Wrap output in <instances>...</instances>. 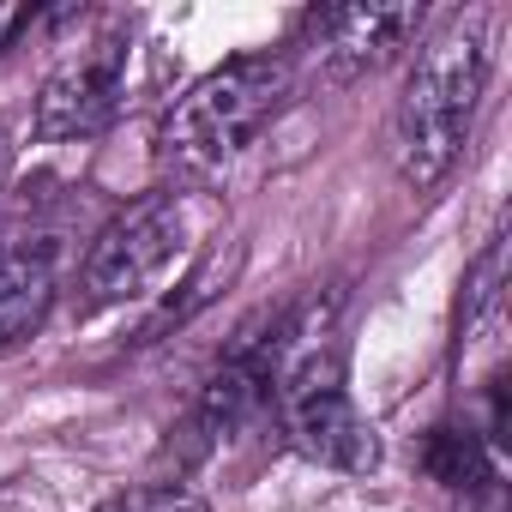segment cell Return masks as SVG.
Returning a JSON list of instances; mask_svg holds the SVG:
<instances>
[{
    "label": "cell",
    "mask_w": 512,
    "mask_h": 512,
    "mask_svg": "<svg viewBox=\"0 0 512 512\" xmlns=\"http://www.w3.org/2000/svg\"><path fill=\"white\" fill-rule=\"evenodd\" d=\"M290 61L284 55H241L205 73L187 97L169 103L157 121V157L181 175L229 163L241 145L260 139V127L290 103Z\"/></svg>",
    "instance_id": "3957f363"
},
{
    "label": "cell",
    "mask_w": 512,
    "mask_h": 512,
    "mask_svg": "<svg viewBox=\"0 0 512 512\" xmlns=\"http://www.w3.org/2000/svg\"><path fill=\"white\" fill-rule=\"evenodd\" d=\"M494 73V43H488V13L470 7L458 13L410 67L404 97L392 109V169L410 193H434L452 163L470 145L482 91Z\"/></svg>",
    "instance_id": "6da1fadb"
},
{
    "label": "cell",
    "mask_w": 512,
    "mask_h": 512,
    "mask_svg": "<svg viewBox=\"0 0 512 512\" xmlns=\"http://www.w3.org/2000/svg\"><path fill=\"white\" fill-rule=\"evenodd\" d=\"M314 31V61L326 85H350L374 67H386L416 31H422V7L398 0V7H332L308 19Z\"/></svg>",
    "instance_id": "8992f818"
},
{
    "label": "cell",
    "mask_w": 512,
    "mask_h": 512,
    "mask_svg": "<svg viewBox=\"0 0 512 512\" xmlns=\"http://www.w3.org/2000/svg\"><path fill=\"white\" fill-rule=\"evenodd\" d=\"M187 211L181 193H145L133 199L121 217H109V229L97 235V247L85 253V278H79V308L103 314L127 296H139L181 247Z\"/></svg>",
    "instance_id": "277c9868"
},
{
    "label": "cell",
    "mask_w": 512,
    "mask_h": 512,
    "mask_svg": "<svg viewBox=\"0 0 512 512\" xmlns=\"http://www.w3.org/2000/svg\"><path fill=\"white\" fill-rule=\"evenodd\" d=\"M121 85H127V49L121 37H103L61 61L37 97V133L43 139H91L121 115Z\"/></svg>",
    "instance_id": "5b68a950"
},
{
    "label": "cell",
    "mask_w": 512,
    "mask_h": 512,
    "mask_svg": "<svg viewBox=\"0 0 512 512\" xmlns=\"http://www.w3.org/2000/svg\"><path fill=\"white\" fill-rule=\"evenodd\" d=\"M0 175H7V133H0Z\"/></svg>",
    "instance_id": "7c38bea8"
},
{
    "label": "cell",
    "mask_w": 512,
    "mask_h": 512,
    "mask_svg": "<svg viewBox=\"0 0 512 512\" xmlns=\"http://www.w3.org/2000/svg\"><path fill=\"white\" fill-rule=\"evenodd\" d=\"M97 512H211L199 494H187L181 482H145V488H121L109 494Z\"/></svg>",
    "instance_id": "30bf717a"
},
{
    "label": "cell",
    "mask_w": 512,
    "mask_h": 512,
    "mask_svg": "<svg viewBox=\"0 0 512 512\" xmlns=\"http://www.w3.org/2000/svg\"><path fill=\"white\" fill-rule=\"evenodd\" d=\"M422 470L440 482V488H458V494H482L494 482V458H488V440L470 434V428H434L422 440Z\"/></svg>",
    "instance_id": "ba28073f"
},
{
    "label": "cell",
    "mask_w": 512,
    "mask_h": 512,
    "mask_svg": "<svg viewBox=\"0 0 512 512\" xmlns=\"http://www.w3.org/2000/svg\"><path fill=\"white\" fill-rule=\"evenodd\" d=\"M31 25V7H19V0H0V55L13 49V37Z\"/></svg>",
    "instance_id": "8fae6325"
},
{
    "label": "cell",
    "mask_w": 512,
    "mask_h": 512,
    "mask_svg": "<svg viewBox=\"0 0 512 512\" xmlns=\"http://www.w3.org/2000/svg\"><path fill=\"white\" fill-rule=\"evenodd\" d=\"M500 266H506V241L494 235L488 247H482V260H476V272L464 278V338L482 326V314L500 302Z\"/></svg>",
    "instance_id": "9c48e42d"
},
{
    "label": "cell",
    "mask_w": 512,
    "mask_h": 512,
    "mask_svg": "<svg viewBox=\"0 0 512 512\" xmlns=\"http://www.w3.org/2000/svg\"><path fill=\"white\" fill-rule=\"evenodd\" d=\"M49 302H55V266L49 253L25 247V253H0V356L13 344H25L43 320H49Z\"/></svg>",
    "instance_id": "52a82bcc"
},
{
    "label": "cell",
    "mask_w": 512,
    "mask_h": 512,
    "mask_svg": "<svg viewBox=\"0 0 512 512\" xmlns=\"http://www.w3.org/2000/svg\"><path fill=\"white\" fill-rule=\"evenodd\" d=\"M272 398L290 428V440L350 476H368L380 464V446L368 422L356 416L344 392V344H338V296H308L302 308H284L278 356H272Z\"/></svg>",
    "instance_id": "7a4b0ae2"
}]
</instances>
